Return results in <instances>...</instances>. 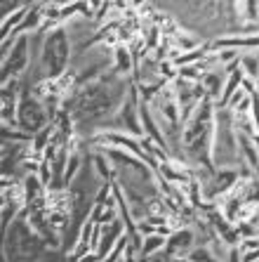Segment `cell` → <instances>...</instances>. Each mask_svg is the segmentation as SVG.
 I'll list each match as a JSON object with an SVG mask.
<instances>
[{
    "label": "cell",
    "mask_w": 259,
    "mask_h": 262,
    "mask_svg": "<svg viewBox=\"0 0 259 262\" xmlns=\"http://www.w3.org/2000/svg\"><path fill=\"white\" fill-rule=\"evenodd\" d=\"M40 80H57L61 76H66L71 69V33L64 26L50 31V36L42 40L40 45Z\"/></svg>",
    "instance_id": "6da1fadb"
},
{
    "label": "cell",
    "mask_w": 259,
    "mask_h": 262,
    "mask_svg": "<svg viewBox=\"0 0 259 262\" xmlns=\"http://www.w3.org/2000/svg\"><path fill=\"white\" fill-rule=\"evenodd\" d=\"M52 123L50 118V109L40 99L29 90H21V99H19V114H17V128L24 130L26 135H38Z\"/></svg>",
    "instance_id": "7a4b0ae2"
},
{
    "label": "cell",
    "mask_w": 259,
    "mask_h": 262,
    "mask_svg": "<svg viewBox=\"0 0 259 262\" xmlns=\"http://www.w3.org/2000/svg\"><path fill=\"white\" fill-rule=\"evenodd\" d=\"M31 61V36H21L10 52L3 57V83L12 78H21V73L29 69Z\"/></svg>",
    "instance_id": "3957f363"
},
{
    "label": "cell",
    "mask_w": 259,
    "mask_h": 262,
    "mask_svg": "<svg viewBox=\"0 0 259 262\" xmlns=\"http://www.w3.org/2000/svg\"><path fill=\"white\" fill-rule=\"evenodd\" d=\"M193 248H196V232H193L191 227H186V229H179V232L170 234L165 253H168L172 260H186Z\"/></svg>",
    "instance_id": "277c9868"
},
{
    "label": "cell",
    "mask_w": 259,
    "mask_h": 262,
    "mask_svg": "<svg viewBox=\"0 0 259 262\" xmlns=\"http://www.w3.org/2000/svg\"><path fill=\"white\" fill-rule=\"evenodd\" d=\"M113 71L125 76V78L130 73H134V55L127 45H118L113 50Z\"/></svg>",
    "instance_id": "5b68a950"
},
{
    "label": "cell",
    "mask_w": 259,
    "mask_h": 262,
    "mask_svg": "<svg viewBox=\"0 0 259 262\" xmlns=\"http://www.w3.org/2000/svg\"><path fill=\"white\" fill-rule=\"evenodd\" d=\"M200 83H203L205 92H207V97H210L215 104H217L219 99H222L224 83H226V78H224V73H219L217 69H215V71L205 73V76H203V80H200Z\"/></svg>",
    "instance_id": "8992f818"
},
{
    "label": "cell",
    "mask_w": 259,
    "mask_h": 262,
    "mask_svg": "<svg viewBox=\"0 0 259 262\" xmlns=\"http://www.w3.org/2000/svg\"><path fill=\"white\" fill-rule=\"evenodd\" d=\"M92 168H95V172L99 175V180H102V182H113L115 168H113V163H111L109 156H106L104 151H97V149H95V156H92Z\"/></svg>",
    "instance_id": "52a82bcc"
},
{
    "label": "cell",
    "mask_w": 259,
    "mask_h": 262,
    "mask_svg": "<svg viewBox=\"0 0 259 262\" xmlns=\"http://www.w3.org/2000/svg\"><path fill=\"white\" fill-rule=\"evenodd\" d=\"M165 246H168V236H163V234L144 236V244H142V250H139V260H146V257H151V255L163 253Z\"/></svg>",
    "instance_id": "ba28073f"
},
{
    "label": "cell",
    "mask_w": 259,
    "mask_h": 262,
    "mask_svg": "<svg viewBox=\"0 0 259 262\" xmlns=\"http://www.w3.org/2000/svg\"><path fill=\"white\" fill-rule=\"evenodd\" d=\"M241 69L247 78L257 80L259 78V55H252V52H245L241 55Z\"/></svg>",
    "instance_id": "9c48e42d"
},
{
    "label": "cell",
    "mask_w": 259,
    "mask_h": 262,
    "mask_svg": "<svg viewBox=\"0 0 259 262\" xmlns=\"http://www.w3.org/2000/svg\"><path fill=\"white\" fill-rule=\"evenodd\" d=\"M189 262H219V257L215 255V250L210 246H196L186 257Z\"/></svg>",
    "instance_id": "30bf717a"
},
{
    "label": "cell",
    "mask_w": 259,
    "mask_h": 262,
    "mask_svg": "<svg viewBox=\"0 0 259 262\" xmlns=\"http://www.w3.org/2000/svg\"><path fill=\"white\" fill-rule=\"evenodd\" d=\"M238 248H241V253H250V250H257V248H259V236H254V238H243Z\"/></svg>",
    "instance_id": "8fae6325"
},
{
    "label": "cell",
    "mask_w": 259,
    "mask_h": 262,
    "mask_svg": "<svg viewBox=\"0 0 259 262\" xmlns=\"http://www.w3.org/2000/svg\"><path fill=\"white\" fill-rule=\"evenodd\" d=\"M250 116H252L254 125H257V130H259V92L252 95V109H250Z\"/></svg>",
    "instance_id": "7c38bea8"
},
{
    "label": "cell",
    "mask_w": 259,
    "mask_h": 262,
    "mask_svg": "<svg viewBox=\"0 0 259 262\" xmlns=\"http://www.w3.org/2000/svg\"><path fill=\"white\" fill-rule=\"evenodd\" d=\"M241 88L247 92V95H250V97H252V95H257V80L247 78V76H245V78H243V85H241Z\"/></svg>",
    "instance_id": "4fadbf2b"
},
{
    "label": "cell",
    "mask_w": 259,
    "mask_h": 262,
    "mask_svg": "<svg viewBox=\"0 0 259 262\" xmlns=\"http://www.w3.org/2000/svg\"><path fill=\"white\" fill-rule=\"evenodd\" d=\"M226 262H243V253L238 246H236V248H229V260Z\"/></svg>",
    "instance_id": "5bb4252c"
},
{
    "label": "cell",
    "mask_w": 259,
    "mask_h": 262,
    "mask_svg": "<svg viewBox=\"0 0 259 262\" xmlns=\"http://www.w3.org/2000/svg\"><path fill=\"white\" fill-rule=\"evenodd\" d=\"M257 92H259V78H257Z\"/></svg>",
    "instance_id": "9a60e30c"
}]
</instances>
